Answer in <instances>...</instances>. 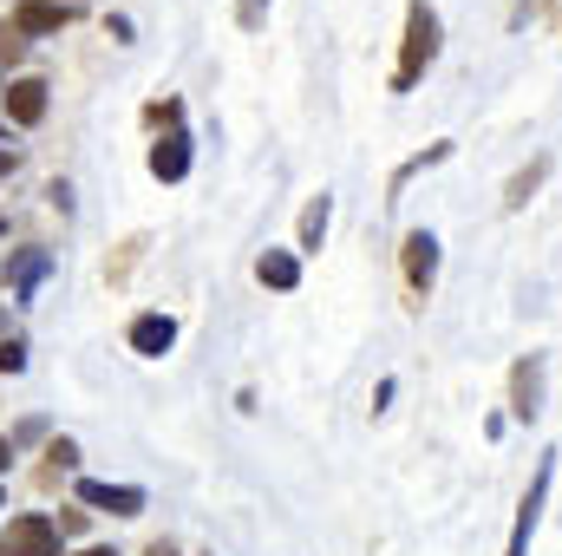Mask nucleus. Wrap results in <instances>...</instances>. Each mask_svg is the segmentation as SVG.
Listing matches in <instances>:
<instances>
[{"instance_id": "nucleus-21", "label": "nucleus", "mask_w": 562, "mask_h": 556, "mask_svg": "<svg viewBox=\"0 0 562 556\" xmlns=\"http://www.w3.org/2000/svg\"><path fill=\"white\" fill-rule=\"evenodd\" d=\"M150 556H177V551H170V544H150Z\"/></svg>"}, {"instance_id": "nucleus-2", "label": "nucleus", "mask_w": 562, "mask_h": 556, "mask_svg": "<svg viewBox=\"0 0 562 556\" xmlns=\"http://www.w3.org/2000/svg\"><path fill=\"white\" fill-rule=\"evenodd\" d=\"M550 478H557V452L537 465V478H530V491H524V504H517V524H510V551H504V556H530V531H537V518H543Z\"/></svg>"}, {"instance_id": "nucleus-16", "label": "nucleus", "mask_w": 562, "mask_h": 556, "mask_svg": "<svg viewBox=\"0 0 562 556\" xmlns=\"http://www.w3.org/2000/svg\"><path fill=\"white\" fill-rule=\"evenodd\" d=\"M26 53V33H13V26H0V59H20Z\"/></svg>"}, {"instance_id": "nucleus-11", "label": "nucleus", "mask_w": 562, "mask_h": 556, "mask_svg": "<svg viewBox=\"0 0 562 556\" xmlns=\"http://www.w3.org/2000/svg\"><path fill=\"white\" fill-rule=\"evenodd\" d=\"M46 269H53V256H46V249H20V256L7 263V288H13V294L26 301V294H33V288L46 281Z\"/></svg>"}, {"instance_id": "nucleus-15", "label": "nucleus", "mask_w": 562, "mask_h": 556, "mask_svg": "<svg viewBox=\"0 0 562 556\" xmlns=\"http://www.w3.org/2000/svg\"><path fill=\"white\" fill-rule=\"evenodd\" d=\"M26 367V347L20 341H0V374H20Z\"/></svg>"}, {"instance_id": "nucleus-4", "label": "nucleus", "mask_w": 562, "mask_h": 556, "mask_svg": "<svg viewBox=\"0 0 562 556\" xmlns=\"http://www.w3.org/2000/svg\"><path fill=\"white\" fill-rule=\"evenodd\" d=\"M7 556H59V524L53 518H13L7 524Z\"/></svg>"}, {"instance_id": "nucleus-14", "label": "nucleus", "mask_w": 562, "mask_h": 556, "mask_svg": "<svg viewBox=\"0 0 562 556\" xmlns=\"http://www.w3.org/2000/svg\"><path fill=\"white\" fill-rule=\"evenodd\" d=\"M543 170H550V157H537L530 170H517V177H510V197H504V203H510V210H524V203H530V190L543 184Z\"/></svg>"}, {"instance_id": "nucleus-5", "label": "nucleus", "mask_w": 562, "mask_h": 556, "mask_svg": "<svg viewBox=\"0 0 562 556\" xmlns=\"http://www.w3.org/2000/svg\"><path fill=\"white\" fill-rule=\"evenodd\" d=\"M79 504H92V511H112V518H138V511H144V491H138V485L79 478Z\"/></svg>"}, {"instance_id": "nucleus-1", "label": "nucleus", "mask_w": 562, "mask_h": 556, "mask_svg": "<svg viewBox=\"0 0 562 556\" xmlns=\"http://www.w3.org/2000/svg\"><path fill=\"white\" fill-rule=\"evenodd\" d=\"M431 59H438V13L425 0H413L406 7V46H400V66H393V92H413Z\"/></svg>"}, {"instance_id": "nucleus-3", "label": "nucleus", "mask_w": 562, "mask_h": 556, "mask_svg": "<svg viewBox=\"0 0 562 556\" xmlns=\"http://www.w3.org/2000/svg\"><path fill=\"white\" fill-rule=\"evenodd\" d=\"M86 13V0H20L13 7V33H59V26H72Z\"/></svg>"}, {"instance_id": "nucleus-6", "label": "nucleus", "mask_w": 562, "mask_h": 556, "mask_svg": "<svg viewBox=\"0 0 562 556\" xmlns=\"http://www.w3.org/2000/svg\"><path fill=\"white\" fill-rule=\"evenodd\" d=\"M170 347H177V321H170V314H138V321H132V354L164 360Z\"/></svg>"}, {"instance_id": "nucleus-7", "label": "nucleus", "mask_w": 562, "mask_h": 556, "mask_svg": "<svg viewBox=\"0 0 562 556\" xmlns=\"http://www.w3.org/2000/svg\"><path fill=\"white\" fill-rule=\"evenodd\" d=\"M406 281H413L419 294L438 281V236H431V230H413V236H406Z\"/></svg>"}, {"instance_id": "nucleus-20", "label": "nucleus", "mask_w": 562, "mask_h": 556, "mask_svg": "<svg viewBox=\"0 0 562 556\" xmlns=\"http://www.w3.org/2000/svg\"><path fill=\"white\" fill-rule=\"evenodd\" d=\"M7 170H13V151H7V144H0V177H7Z\"/></svg>"}, {"instance_id": "nucleus-23", "label": "nucleus", "mask_w": 562, "mask_h": 556, "mask_svg": "<svg viewBox=\"0 0 562 556\" xmlns=\"http://www.w3.org/2000/svg\"><path fill=\"white\" fill-rule=\"evenodd\" d=\"M0 125H7V112H0Z\"/></svg>"}, {"instance_id": "nucleus-19", "label": "nucleus", "mask_w": 562, "mask_h": 556, "mask_svg": "<svg viewBox=\"0 0 562 556\" xmlns=\"http://www.w3.org/2000/svg\"><path fill=\"white\" fill-rule=\"evenodd\" d=\"M7 465H13V438H0V471H7Z\"/></svg>"}, {"instance_id": "nucleus-18", "label": "nucleus", "mask_w": 562, "mask_h": 556, "mask_svg": "<svg viewBox=\"0 0 562 556\" xmlns=\"http://www.w3.org/2000/svg\"><path fill=\"white\" fill-rule=\"evenodd\" d=\"M46 458H59V465H79V445H72V438H53V452H46Z\"/></svg>"}, {"instance_id": "nucleus-12", "label": "nucleus", "mask_w": 562, "mask_h": 556, "mask_svg": "<svg viewBox=\"0 0 562 556\" xmlns=\"http://www.w3.org/2000/svg\"><path fill=\"white\" fill-rule=\"evenodd\" d=\"M256 276H262V288H281V294H288V288L301 281V263H294V249H269V256L256 263Z\"/></svg>"}, {"instance_id": "nucleus-22", "label": "nucleus", "mask_w": 562, "mask_h": 556, "mask_svg": "<svg viewBox=\"0 0 562 556\" xmlns=\"http://www.w3.org/2000/svg\"><path fill=\"white\" fill-rule=\"evenodd\" d=\"M86 556H112V551H86Z\"/></svg>"}, {"instance_id": "nucleus-8", "label": "nucleus", "mask_w": 562, "mask_h": 556, "mask_svg": "<svg viewBox=\"0 0 562 556\" xmlns=\"http://www.w3.org/2000/svg\"><path fill=\"white\" fill-rule=\"evenodd\" d=\"M150 177H164V184L190 177V138L183 132H164V138L150 144Z\"/></svg>"}, {"instance_id": "nucleus-9", "label": "nucleus", "mask_w": 562, "mask_h": 556, "mask_svg": "<svg viewBox=\"0 0 562 556\" xmlns=\"http://www.w3.org/2000/svg\"><path fill=\"white\" fill-rule=\"evenodd\" d=\"M7 119L13 125H40L46 119V79H13L7 86Z\"/></svg>"}, {"instance_id": "nucleus-13", "label": "nucleus", "mask_w": 562, "mask_h": 556, "mask_svg": "<svg viewBox=\"0 0 562 556\" xmlns=\"http://www.w3.org/2000/svg\"><path fill=\"white\" fill-rule=\"evenodd\" d=\"M327 223H334V197H314V203L301 210V249H307V256L327 243Z\"/></svg>"}, {"instance_id": "nucleus-10", "label": "nucleus", "mask_w": 562, "mask_h": 556, "mask_svg": "<svg viewBox=\"0 0 562 556\" xmlns=\"http://www.w3.org/2000/svg\"><path fill=\"white\" fill-rule=\"evenodd\" d=\"M537 400H543V367H537V360H517V374H510V413L537 419V413H543Z\"/></svg>"}, {"instance_id": "nucleus-17", "label": "nucleus", "mask_w": 562, "mask_h": 556, "mask_svg": "<svg viewBox=\"0 0 562 556\" xmlns=\"http://www.w3.org/2000/svg\"><path fill=\"white\" fill-rule=\"evenodd\" d=\"M262 13H269V0H243V7H236L243 26H262Z\"/></svg>"}]
</instances>
